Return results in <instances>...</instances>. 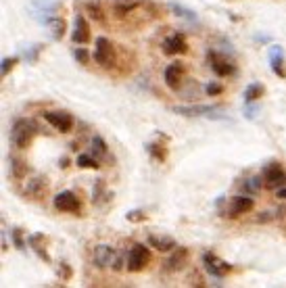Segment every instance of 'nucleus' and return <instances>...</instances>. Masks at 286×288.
I'll return each instance as SVG.
<instances>
[{
  "instance_id": "obj_18",
  "label": "nucleus",
  "mask_w": 286,
  "mask_h": 288,
  "mask_svg": "<svg viewBox=\"0 0 286 288\" xmlns=\"http://www.w3.org/2000/svg\"><path fill=\"white\" fill-rule=\"evenodd\" d=\"M44 190H46V182H44V178H31L29 182H27V188H25V194L27 196H33V198H40L42 194H44Z\"/></svg>"
},
{
  "instance_id": "obj_23",
  "label": "nucleus",
  "mask_w": 286,
  "mask_h": 288,
  "mask_svg": "<svg viewBox=\"0 0 286 288\" xmlns=\"http://www.w3.org/2000/svg\"><path fill=\"white\" fill-rule=\"evenodd\" d=\"M92 155H94V157H96V155H100V157L107 155V142L100 138V136H94V138H92Z\"/></svg>"
},
{
  "instance_id": "obj_1",
  "label": "nucleus",
  "mask_w": 286,
  "mask_h": 288,
  "mask_svg": "<svg viewBox=\"0 0 286 288\" xmlns=\"http://www.w3.org/2000/svg\"><path fill=\"white\" fill-rule=\"evenodd\" d=\"M36 134V126L27 119H17L13 124V130H11V140L17 148H27L31 144V138Z\"/></svg>"
},
{
  "instance_id": "obj_6",
  "label": "nucleus",
  "mask_w": 286,
  "mask_h": 288,
  "mask_svg": "<svg viewBox=\"0 0 286 288\" xmlns=\"http://www.w3.org/2000/svg\"><path fill=\"white\" fill-rule=\"evenodd\" d=\"M263 182L267 188H280L286 184V172L278 163H270L267 167H263Z\"/></svg>"
},
{
  "instance_id": "obj_11",
  "label": "nucleus",
  "mask_w": 286,
  "mask_h": 288,
  "mask_svg": "<svg viewBox=\"0 0 286 288\" xmlns=\"http://www.w3.org/2000/svg\"><path fill=\"white\" fill-rule=\"evenodd\" d=\"M209 65H211V69L220 77H228V75L234 73V65H230L226 59H222V55L215 53V50H211V53H209Z\"/></svg>"
},
{
  "instance_id": "obj_8",
  "label": "nucleus",
  "mask_w": 286,
  "mask_h": 288,
  "mask_svg": "<svg viewBox=\"0 0 286 288\" xmlns=\"http://www.w3.org/2000/svg\"><path fill=\"white\" fill-rule=\"evenodd\" d=\"M44 119L53 126V128H57L59 132H63V134H67L71 128H73V117L69 115V113H59V111H46L44 113Z\"/></svg>"
},
{
  "instance_id": "obj_33",
  "label": "nucleus",
  "mask_w": 286,
  "mask_h": 288,
  "mask_svg": "<svg viewBox=\"0 0 286 288\" xmlns=\"http://www.w3.org/2000/svg\"><path fill=\"white\" fill-rule=\"evenodd\" d=\"M13 242H15L17 249H21V251H23L25 244H23V240H21V230H15V232H13Z\"/></svg>"
},
{
  "instance_id": "obj_10",
  "label": "nucleus",
  "mask_w": 286,
  "mask_h": 288,
  "mask_svg": "<svg viewBox=\"0 0 286 288\" xmlns=\"http://www.w3.org/2000/svg\"><path fill=\"white\" fill-rule=\"evenodd\" d=\"M115 251L109 246V244H98L96 249H94V255H92V261H94V265L96 267H100V269H105V267H109V265H113V261H115Z\"/></svg>"
},
{
  "instance_id": "obj_5",
  "label": "nucleus",
  "mask_w": 286,
  "mask_h": 288,
  "mask_svg": "<svg viewBox=\"0 0 286 288\" xmlns=\"http://www.w3.org/2000/svg\"><path fill=\"white\" fill-rule=\"evenodd\" d=\"M203 265H205V269L213 278H226L232 272V265L222 261L220 257H215L213 253H205V255H203Z\"/></svg>"
},
{
  "instance_id": "obj_17",
  "label": "nucleus",
  "mask_w": 286,
  "mask_h": 288,
  "mask_svg": "<svg viewBox=\"0 0 286 288\" xmlns=\"http://www.w3.org/2000/svg\"><path fill=\"white\" fill-rule=\"evenodd\" d=\"M267 57H270V63H272V69L278 77H284V69H282V59H284V48L280 46H272L267 50Z\"/></svg>"
},
{
  "instance_id": "obj_3",
  "label": "nucleus",
  "mask_w": 286,
  "mask_h": 288,
  "mask_svg": "<svg viewBox=\"0 0 286 288\" xmlns=\"http://www.w3.org/2000/svg\"><path fill=\"white\" fill-rule=\"evenodd\" d=\"M53 205H55V209L61 211V213H77V211L81 209L79 198H77L73 192H69V190L59 192V194L53 198Z\"/></svg>"
},
{
  "instance_id": "obj_2",
  "label": "nucleus",
  "mask_w": 286,
  "mask_h": 288,
  "mask_svg": "<svg viewBox=\"0 0 286 288\" xmlns=\"http://www.w3.org/2000/svg\"><path fill=\"white\" fill-rule=\"evenodd\" d=\"M150 261V251L144 244H134L130 249V255H128V269L130 272H140V269L146 267V263Z\"/></svg>"
},
{
  "instance_id": "obj_13",
  "label": "nucleus",
  "mask_w": 286,
  "mask_h": 288,
  "mask_svg": "<svg viewBox=\"0 0 286 288\" xmlns=\"http://www.w3.org/2000/svg\"><path fill=\"white\" fill-rule=\"evenodd\" d=\"M163 53L165 55H180L186 53V40H184L182 33H174L163 42Z\"/></svg>"
},
{
  "instance_id": "obj_26",
  "label": "nucleus",
  "mask_w": 286,
  "mask_h": 288,
  "mask_svg": "<svg viewBox=\"0 0 286 288\" xmlns=\"http://www.w3.org/2000/svg\"><path fill=\"white\" fill-rule=\"evenodd\" d=\"M140 3V0H117V13H119V15H124V13H130L134 7H136Z\"/></svg>"
},
{
  "instance_id": "obj_24",
  "label": "nucleus",
  "mask_w": 286,
  "mask_h": 288,
  "mask_svg": "<svg viewBox=\"0 0 286 288\" xmlns=\"http://www.w3.org/2000/svg\"><path fill=\"white\" fill-rule=\"evenodd\" d=\"M77 165H79L81 169H98V167H100L98 161H96L94 157H90V155H79Z\"/></svg>"
},
{
  "instance_id": "obj_7",
  "label": "nucleus",
  "mask_w": 286,
  "mask_h": 288,
  "mask_svg": "<svg viewBox=\"0 0 286 288\" xmlns=\"http://www.w3.org/2000/svg\"><path fill=\"white\" fill-rule=\"evenodd\" d=\"M186 261H188V249H174L172 255L163 261V272L176 274V272H180V269H184Z\"/></svg>"
},
{
  "instance_id": "obj_22",
  "label": "nucleus",
  "mask_w": 286,
  "mask_h": 288,
  "mask_svg": "<svg viewBox=\"0 0 286 288\" xmlns=\"http://www.w3.org/2000/svg\"><path fill=\"white\" fill-rule=\"evenodd\" d=\"M170 9H172V11H174L178 17H184V19H188V21L196 23V13H194V11H190V9H184V7L176 5V3H172V5H170Z\"/></svg>"
},
{
  "instance_id": "obj_35",
  "label": "nucleus",
  "mask_w": 286,
  "mask_h": 288,
  "mask_svg": "<svg viewBox=\"0 0 286 288\" xmlns=\"http://www.w3.org/2000/svg\"><path fill=\"white\" fill-rule=\"evenodd\" d=\"M111 267L115 269V272H119V269H124V261H121V257H119V255L115 257V261H113V265H111Z\"/></svg>"
},
{
  "instance_id": "obj_14",
  "label": "nucleus",
  "mask_w": 286,
  "mask_h": 288,
  "mask_svg": "<svg viewBox=\"0 0 286 288\" xmlns=\"http://www.w3.org/2000/svg\"><path fill=\"white\" fill-rule=\"evenodd\" d=\"M71 38L75 44H86L90 40V27H88V21L84 19L81 15L75 17V25H73V33Z\"/></svg>"
},
{
  "instance_id": "obj_25",
  "label": "nucleus",
  "mask_w": 286,
  "mask_h": 288,
  "mask_svg": "<svg viewBox=\"0 0 286 288\" xmlns=\"http://www.w3.org/2000/svg\"><path fill=\"white\" fill-rule=\"evenodd\" d=\"M265 186V182H261V178H251V180H247V184H244V188L251 192V194H257L261 188Z\"/></svg>"
},
{
  "instance_id": "obj_19",
  "label": "nucleus",
  "mask_w": 286,
  "mask_h": 288,
  "mask_svg": "<svg viewBox=\"0 0 286 288\" xmlns=\"http://www.w3.org/2000/svg\"><path fill=\"white\" fill-rule=\"evenodd\" d=\"M44 23L48 25L50 31H53V38H55V40H61V38H63V33H65L67 25H65V21L61 19V17H48Z\"/></svg>"
},
{
  "instance_id": "obj_30",
  "label": "nucleus",
  "mask_w": 286,
  "mask_h": 288,
  "mask_svg": "<svg viewBox=\"0 0 286 288\" xmlns=\"http://www.w3.org/2000/svg\"><path fill=\"white\" fill-rule=\"evenodd\" d=\"M148 152L153 155L157 161H163L165 159V150L159 146V144H148Z\"/></svg>"
},
{
  "instance_id": "obj_21",
  "label": "nucleus",
  "mask_w": 286,
  "mask_h": 288,
  "mask_svg": "<svg viewBox=\"0 0 286 288\" xmlns=\"http://www.w3.org/2000/svg\"><path fill=\"white\" fill-rule=\"evenodd\" d=\"M263 92H265V88L261 86V84H251V86L247 88V92H244V100L247 103H255V100H259L263 96Z\"/></svg>"
},
{
  "instance_id": "obj_29",
  "label": "nucleus",
  "mask_w": 286,
  "mask_h": 288,
  "mask_svg": "<svg viewBox=\"0 0 286 288\" xmlns=\"http://www.w3.org/2000/svg\"><path fill=\"white\" fill-rule=\"evenodd\" d=\"M15 65H17V59H15V57H5V59H3V77L9 75V71L13 69Z\"/></svg>"
},
{
  "instance_id": "obj_28",
  "label": "nucleus",
  "mask_w": 286,
  "mask_h": 288,
  "mask_svg": "<svg viewBox=\"0 0 286 288\" xmlns=\"http://www.w3.org/2000/svg\"><path fill=\"white\" fill-rule=\"evenodd\" d=\"M13 176H15V178H19V180L25 176V163H23V161L13 159Z\"/></svg>"
},
{
  "instance_id": "obj_36",
  "label": "nucleus",
  "mask_w": 286,
  "mask_h": 288,
  "mask_svg": "<svg viewBox=\"0 0 286 288\" xmlns=\"http://www.w3.org/2000/svg\"><path fill=\"white\" fill-rule=\"evenodd\" d=\"M278 198H284V200H286V188H282V190H278Z\"/></svg>"
},
{
  "instance_id": "obj_9",
  "label": "nucleus",
  "mask_w": 286,
  "mask_h": 288,
  "mask_svg": "<svg viewBox=\"0 0 286 288\" xmlns=\"http://www.w3.org/2000/svg\"><path fill=\"white\" fill-rule=\"evenodd\" d=\"M174 113L186 117H215V113H220V109L215 105H192V107H174Z\"/></svg>"
},
{
  "instance_id": "obj_12",
  "label": "nucleus",
  "mask_w": 286,
  "mask_h": 288,
  "mask_svg": "<svg viewBox=\"0 0 286 288\" xmlns=\"http://www.w3.org/2000/svg\"><path fill=\"white\" fill-rule=\"evenodd\" d=\"M182 75H184V67L182 63H172V65H167V69H165V84L170 86L172 90H180V81H182Z\"/></svg>"
},
{
  "instance_id": "obj_31",
  "label": "nucleus",
  "mask_w": 286,
  "mask_h": 288,
  "mask_svg": "<svg viewBox=\"0 0 286 288\" xmlns=\"http://www.w3.org/2000/svg\"><path fill=\"white\" fill-rule=\"evenodd\" d=\"M205 90H207V94H209V96H217V94H222V90H224V88L220 86V84H209V86H207Z\"/></svg>"
},
{
  "instance_id": "obj_32",
  "label": "nucleus",
  "mask_w": 286,
  "mask_h": 288,
  "mask_svg": "<svg viewBox=\"0 0 286 288\" xmlns=\"http://www.w3.org/2000/svg\"><path fill=\"white\" fill-rule=\"evenodd\" d=\"M59 276H61L63 280H69V278H71V267H69V265H65V263H61V267H59Z\"/></svg>"
},
{
  "instance_id": "obj_34",
  "label": "nucleus",
  "mask_w": 286,
  "mask_h": 288,
  "mask_svg": "<svg viewBox=\"0 0 286 288\" xmlns=\"http://www.w3.org/2000/svg\"><path fill=\"white\" fill-rule=\"evenodd\" d=\"M140 219H144L142 211H130L128 213V222H140Z\"/></svg>"
},
{
  "instance_id": "obj_20",
  "label": "nucleus",
  "mask_w": 286,
  "mask_h": 288,
  "mask_svg": "<svg viewBox=\"0 0 286 288\" xmlns=\"http://www.w3.org/2000/svg\"><path fill=\"white\" fill-rule=\"evenodd\" d=\"M84 9H86V13L92 17L94 21H105V11H103V7H100V3H96V0H88V3L84 5Z\"/></svg>"
},
{
  "instance_id": "obj_15",
  "label": "nucleus",
  "mask_w": 286,
  "mask_h": 288,
  "mask_svg": "<svg viewBox=\"0 0 286 288\" xmlns=\"http://www.w3.org/2000/svg\"><path fill=\"white\" fill-rule=\"evenodd\" d=\"M148 244L161 251V253H167V251H174L176 249V238H172V236H161V234H148Z\"/></svg>"
},
{
  "instance_id": "obj_4",
  "label": "nucleus",
  "mask_w": 286,
  "mask_h": 288,
  "mask_svg": "<svg viewBox=\"0 0 286 288\" xmlns=\"http://www.w3.org/2000/svg\"><path fill=\"white\" fill-rule=\"evenodd\" d=\"M115 59V46L111 44L109 38H98L96 40V50H94V61L100 67H111Z\"/></svg>"
},
{
  "instance_id": "obj_27",
  "label": "nucleus",
  "mask_w": 286,
  "mask_h": 288,
  "mask_svg": "<svg viewBox=\"0 0 286 288\" xmlns=\"http://www.w3.org/2000/svg\"><path fill=\"white\" fill-rule=\"evenodd\" d=\"M73 57H75V61L79 65H88V61H90V55H88L86 48H75L73 50Z\"/></svg>"
},
{
  "instance_id": "obj_16",
  "label": "nucleus",
  "mask_w": 286,
  "mask_h": 288,
  "mask_svg": "<svg viewBox=\"0 0 286 288\" xmlns=\"http://www.w3.org/2000/svg\"><path fill=\"white\" fill-rule=\"evenodd\" d=\"M253 209V198L251 196H234L230 202V215H242Z\"/></svg>"
}]
</instances>
